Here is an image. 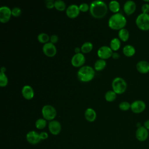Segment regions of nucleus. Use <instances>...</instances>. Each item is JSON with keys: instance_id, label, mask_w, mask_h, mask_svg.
Returning <instances> with one entry per match:
<instances>
[{"instance_id": "26", "label": "nucleus", "mask_w": 149, "mask_h": 149, "mask_svg": "<svg viewBox=\"0 0 149 149\" xmlns=\"http://www.w3.org/2000/svg\"><path fill=\"white\" fill-rule=\"evenodd\" d=\"M116 98V94L112 90H109L105 94V98L107 101L112 102Z\"/></svg>"}, {"instance_id": "4", "label": "nucleus", "mask_w": 149, "mask_h": 149, "mask_svg": "<svg viewBox=\"0 0 149 149\" xmlns=\"http://www.w3.org/2000/svg\"><path fill=\"white\" fill-rule=\"evenodd\" d=\"M113 91L118 94L123 93L127 88V84L125 80L119 77H115L112 82Z\"/></svg>"}, {"instance_id": "17", "label": "nucleus", "mask_w": 149, "mask_h": 149, "mask_svg": "<svg viewBox=\"0 0 149 149\" xmlns=\"http://www.w3.org/2000/svg\"><path fill=\"white\" fill-rule=\"evenodd\" d=\"M22 94L25 99L31 100L33 98L34 93L33 88L30 86L26 85L22 88Z\"/></svg>"}, {"instance_id": "37", "label": "nucleus", "mask_w": 149, "mask_h": 149, "mask_svg": "<svg viewBox=\"0 0 149 149\" xmlns=\"http://www.w3.org/2000/svg\"><path fill=\"white\" fill-rule=\"evenodd\" d=\"M40 136L41 140H45L48 137V134L45 132H42L40 133Z\"/></svg>"}, {"instance_id": "2", "label": "nucleus", "mask_w": 149, "mask_h": 149, "mask_svg": "<svg viewBox=\"0 0 149 149\" xmlns=\"http://www.w3.org/2000/svg\"><path fill=\"white\" fill-rule=\"evenodd\" d=\"M125 17L119 13L112 15L108 20L109 27L113 30H120L124 28L126 24Z\"/></svg>"}, {"instance_id": "10", "label": "nucleus", "mask_w": 149, "mask_h": 149, "mask_svg": "<svg viewBox=\"0 0 149 149\" xmlns=\"http://www.w3.org/2000/svg\"><path fill=\"white\" fill-rule=\"evenodd\" d=\"M146 104L141 100H136L131 104L130 109L135 113H140L144 111Z\"/></svg>"}, {"instance_id": "5", "label": "nucleus", "mask_w": 149, "mask_h": 149, "mask_svg": "<svg viewBox=\"0 0 149 149\" xmlns=\"http://www.w3.org/2000/svg\"><path fill=\"white\" fill-rule=\"evenodd\" d=\"M136 24L139 29L146 31L149 30V14L141 13L136 19Z\"/></svg>"}, {"instance_id": "41", "label": "nucleus", "mask_w": 149, "mask_h": 149, "mask_svg": "<svg viewBox=\"0 0 149 149\" xmlns=\"http://www.w3.org/2000/svg\"><path fill=\"white\" fill-rule=\"evenodd\" d=\"M6 71V68L5 67H2L1 69V72L2 73H5Z\"/></svg>"}, {"instance_id": "6", "label": "nucleus", "mask_w": 149, "mask_h": 149, "mask_svg": "<svg viewBox=\"0 0 149 149\" xmlns=\"http://www.w3.org/2000/svg\"><path fill=\"white\" fill-rule=\"evenodd\" d=\"M42 115L44 119L47 120H52L56 116L55 108L51 105H45L42 108Z\"/></svg>"}, {"instance_id": "38", "label": "nucleus", "mask_w": 149, "mask_h": 149, "mask_svg": "<svg viewBox=\"0 0 149 149\" xmlns=\"http://www.w3.org/2000/svg\"><path fill=\"white\" fill-rule=\"evenodd\" d=\"M144 127L146 128L147 130H149V119L147 120L144 123Z\"/></svg>"}, {"instance_id": "3", "label": "nucleus", "mask_w": 149, "mask_h": 149, "mask_svg": "<svg viewBox=\"0 0 149 149\" xmlns=\"http://www.w3.org/2000/svg\"><path fill=\"white\" fill-rule=\"evenodd\" d=\"M95 75V71L90 66H84L80 68L77 72L78 79L83 82H87L91 80Z\"/></svg>"}, {"instance_id": "39", "label": "nucleus", "mask_w": 149, "mask_h": 149, "mask_svg": "<svg viewBox=\"0 0 149 149\" xmlns=\"http://www.w3.org/2000/svg\"><path fill=\"white\" fill-rule=\"evenodd\" d=\"M112 57L114 59H118L119 57V55L118 52H113L112 55Z\"/></svg>"}, {"instance_id": "24", "label": "nucleus", "mask_w": 149, "mask_h": 149, "mask_svg": "<svg viewBox=\"0 0 149 149\" xmlns=\"http://www.w3.org/2000/svg\"><path fill=\"white\" fill-rule=\"evenodd\" d=\"M120 41L118 38H113L110 42V48L112 51H117L120 47Z\"/></svg>"}, {"instance_id": "8", "label": "nucleus", "mask_w": 149, "mask_h": 149, "mask_svg": "<svg viewBox=\"0 0 149 149\" xmlns=\"http://www.w3.org/2000/svg\"><path fill=\"white\" fill-rule=\"evenodd\" d=\"M113 54L112 49L108 46L104 45L99 48L97 51L98 56L102 59H108L112 56Z\"/></svg>"}, {"instance_id": "7", "label": "nucleus", "mask_w": 149, "mask_h": 149, "mask_svg": "<svg viewBox=\"0 0 149 149\" xmlns=\"http://www.w3.org/2000/svg\"><path fill=\"white\" fill-rule=\"evenodd\" d=\"M12 15V10L6 6L0 8V21L2 23L8 22Z\"/></svg>"}, {"instance_id": "25", "label": "nucleus", "mask_w": 149, "mask_h": 149, "mask_svg": "<svg viewBox=\"0 0 149 149\" xmlns=\"http://www.w3.org/2000/svg\"><path fill=\"white\" fill-rule=\"evenodd\" d=\"M93 48V45L91 42H86L81 47V51L83 53L90 52Z\"/></svg>"}, {"instance_id": "18", "label": "nucleus", "mask_w": 149, "mask_h": 149, "mask_svg": "<svg viewBox=\"0 0 149 149\" xmlns=\"http://www.w3.org/2000/svg\"><path fill=\"white\" fill-rule=\"evenodd\" d=\"M137 70L141 73H147L149 72V63L146 61H140L136 65Z\"/></svg>"}, {"instance_id": "31", "label": "nucleus", "mask_w": 149, "mask_h": 149, "mask_svg": "<svg viewBox=\"0 0 149 149\" xmlns=\"http://www.w3.org/2000/svg\"><path fill=\"white\" fill-rule=\"evenodd\" d=\"M130 107L131 104L127 101H122L119 105V108L122 111H127L130 108Z\"/></svg>"}, {"instance_id": "11", "label": "nucleus", "mask_w": 149, "mask_h": 149, "mask_svg": "<svg viewBox=\"0 0 149 149\" xmlns=\"http://www.w3.org/2000/svg\"><path fill=\"white\" fill-rule=\"evenodd\" d=\"M26 140L30 144L33 145L38 144L41 140L40 133L34 130L30 131L27 133Z\"/></svg>"}, {"instance_id": "20", "label": "nucleus", "mask_w": 149, "mask_h": 149, "mask_svg": "<svg viewBox=\"0 0 149 149\" xmlns=\"http://www.w3.org/2000/svg\"><path fill=\"white\" fill-rule=\"evenodd\" d=\"M136 50L133 46L131 45H126L123 48V52L126 56H132L135 54Z\"/></svg>"}, {"instance_id": "34", "label": "nucleus", "mask_w": 149, "mask_h": 149, "mask_svg": "<svg viewBox=\"0 0 149 149\" xmlns=\"http://www.w3.org/2000/svg\"><path fill=\"white\" fill-rule=\"evenodd\" d=\"M141 11L143 13H148L149 12V4L144 3L141 6Z\"/></svg>"}, {"instance_id": "30", "label": "nucleus", "mask_w": 149, "mask_h": 149, "mask_svg": "<svg viewBox=\"0 0 149 149\" xmlns=\"http://www.w3.org/2000/svg\"><path fill=\"white\" fill-rule=\"evenodd\" d=\"M8 83V77L5 74V73L0 72V86L5 87L7 85Z\"/></svg>"}, {"instance_id": "27", "label": "nucleus", "mask_w": 149, "mask_h": 149, "mask_svg": "<svg viewBox=\"0 0 149 149\" xmlns=\"http://www.w3.org/2000/svg\"><path fill=\"white\" fill-rule=\"evenodd\" d=\"M54 7L59 11H63L66 8V4L62 0H56L54 1Z\"/></svg>"}, {"instance_id": "28", "label": "nucleus", "mask_w": 149, "mask_h": 149, "mask_svg": "<svg viewBox=\"0 0 149 149\" xmlns=\"http://www.w3.org/2000/svg\"><path fill=\"white\" fill-rule=\"evenodd\" d=\"M35 126L38 129H43L47 126V120L43 118H40L36 121Z\"/></svg>"}, {"instance_id": "33", "label": "nucleus", "mask_w": 149, "mask_h": 149, "mask_svg": "<svg viewBox=\"0 0 149 149\" xmlns=\"http://www.w3.org/2000/svg\"><path fill=\"white\" fill-rule=\"evenodd\" d=\"M79 9L80 11L81 12H86L88 9H90V7L88 6V5L86 3H82L79 6Z\"/></svg>"}, {"instance_id": "13", "label": "nucleus", "mask_w": 149, "mask_h": 149, "mask_svg": "<svg viewBox=\"0 0 149 149\" xmlns=\"http://www.w3.org/2000/svg\"><path fill=\"white\" fill-rule=\"evenodd\" d=\"M136 137L139 141H144L148 137V130L144 126H140L136 131Z\"/></svg>"}, {"instance_id": "12", "label": "nucleus", "mask_w": 149, "mask_h": 149, "mask_svg": "<svg viewBox=\"0 0 149 149\" xmlns=\"http://www.w3.org/2000/svg\"><path fill=\"white\" fill-rule=\"evenodd\" d=\"M48 129L51 134L57 135L59 134L61 131V125L59 121L52 120L48 123Z\"/></svg>"}, {"instance_id": "36", "label": "nucleus", "mask_w": 149, "mask_h": 149, "mask_svg": "<svg viewBox=\"0 0 149 149\" xmlns=\"http://www.w3.org/2000/svg\"><path fill=\"white\" fill-rule=\"evenodd\" d=\"M50 42L52 43V44H55L58 42V36L55 35V34H53L50 37Z\"/></svg>"}, {"instance_id": "35", "label": "nucleus", "mask_w": 149, "mask_h": 149, "mask_svg": "<svg viewBox=\"0 0 149 149\" xmlns=\"http://www.w3.org/2000/svg\"><path fill=\"white\" fill-rule=\"evenodd\" d=\"M46 7L48 9H52L54 7V2L52 0H47L45 1Z\"/></svg>"}, {"instance_id": "23", "label": "nucleus", "mask_w": 149, "mask_h": 149, "mask_svg": "<svg viewBox=\"0 0 149 149\" xmlns=\"http://www.w3.org/2000/svg\"><path fill=\"white\" fill-rule=\"evenodd\" d=\"M108 7L111 11L116 13L119 10L120 5L119 3L116 1H112L109 3Z\"/></svg>"}, {"instance_id": "32", "label": "nucleus", "mask_w": 149, "mask_h": 149, "mask_svg": "<svg viewBox=\"0 0 149 149\" xmlns=\"http://www.w3.org/2000/svg\"><path fill=\"white\" fill-rule=\"evenodd\" d=\"M22 13L21 9L18 7H15L12 9V15L15 17L20 16Z\"/></svg>"}, {"instance_id": "21", "label": "nucleus", "mask_w": 149, "mask_h": 149, "mask_svg": "<svg viewBox=\"0 0 149 149\" xmlns=\"http://www.w3.org/2000/svg\"><path fill=\"white\" fill-rule=\"evenodd\" d=\"M118 36L119 38L123 41H126L129 37V33L128 30L125 28L120 29L118 33Z\"/></svg>"}, {"instance_id": "19", "label": "nucleus", "mask_w": 149, "mask_h": 149, "mask_svg": "<svg viewBox=\"0 0 149 149\" xmlns=\"http://www.w3.org/2000/svg\"><path fill=\"white\" fill-rule=\"evenodd\" d=\"M84 116L87 121L94 122L96 119V112L93 108H88L85 111Z\"/></svg>"}, {"instance_id": "14", "label": "nucleus", "mask_w": 149, "mask_h": 149, "mask_svg": "<svg viewBox=\"0 0 149 149\" xmlns=\"http://www.w3.org/2000/svg\"><path fill=\"white\" fill-rule=\"evenodd\" d=\"M85 62V57L82 53L74 54L71 59V63L74 67L81 66Z\"/></svg>"}, {"instance_id": "1", "label": "nucleus", "mask_w": 149, "mask_h": 149, "mask_svg": "<svg viewBox=\"0 0 149 149\" xmlns=\"http://www.w3.org/2000/svg\"><path fill=\"white\" fill-rule=\"evenodd\" d=\"M91 15L95 18L103 17L108 12V7L106 3L101 1H94L90 6Z\"/></svg>"}, {"instance_id": "40", "label": "nucleus", "mask_w": 149, "mask_h": 149, "mask_svg": "<svg viewBox=\"0 0 149 149\" xmlns=\"http://www.w3.org/2000/svg\"><path fill=\"white\" fill-rule=\"evenodd\" d=\"M80 48L79 47H76L74 48V51L76 52V54H79V53H80Z\"/></svg>"}, {"instance_id": "16", "label": "nucleus", "mask_w": 149, "mask_h": 149, "mask_svg": "<svg viewBox=\"0 0 149 149\" xmlns=\"http://www.w3.org/2000/svg\"><path fill=\"white\" fill-rule=\"evenodd\" d=\"M136 8V5L133 1H126L123 6V9L126 14L127 15H132L135 11Z\"/></svg>"}, {"instance_id": "9", "label": "nucleus", "mask_w": 149, "mask_h": 149, "mask_svg": "<svg viewBox=\"0 0 149 149\" xmlns=\"http://www.w3.org/2000/svg\"><path fill=\"white\" fill-rule=\"evenodd\" d=\"M44 54L48 57H53L56 54V48L55 45L50 42L45 44L42 47Z\"/></svg>"}, {"instance_id": "22", "label": "nucleus", "mask_w": 149, "mask_h": 149, "mask_svg": "<svg viewBox=\"0 0 149 149\" xmlns=\"http://www.w3.org/2000/svg\"><path fill=\"white\" fill-rule=\"evenodd\" d=\"M106 64V61L104 59H98L94 63V69L97 71H100L105 68Z\"/></svg>"}, {"instance_id": "29", "label": "nucleus", "mask_w": 149, "mask_h": 149, "mask_svg": "<svg viewBox=\"0 0 149 149\" xmlns=\"http://www.w3.org/2000/svg\"><path fill=\"white\" fill-rule=\"evenodd\" d=\"M37 39L40 42L44 43V44H45L48 42V41L50 40V37L46 33H41L38 34V36L37 37Z\"/></svg>"}, {"instance_id": "15", "label": "nucleus", "mask_w": 149, "mask_h": 149, "mask_svg": "<svg viewBox=\"0 0 149 149\" xmlns=\"http://www.w3.org/2000/svg\"><path fill=\"white\" fill-rule=\"evenodd\" d=\"M79 6L75 4H72L69 6L66 10V13L67 16L70 18H75L79 15Z\"/></svg>"}]
</instances>
